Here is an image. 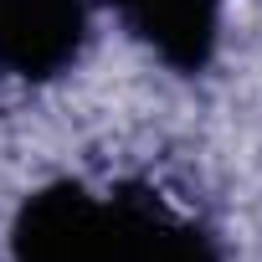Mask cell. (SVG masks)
Returning a JSON list of instances; mask_svg holds the SVG:
<instances>
[{
    "label": "cell",
    "mask_w": 262,
    "mask_h": 262,
    "mask_svg": "<svg viewBox=\"0 0 262 262\" xmlns=\"http://www.w3.org/2000/svg\"><path fill=\"white\" fill-rule=\"evenodd\" d=\"M11 262H221V247L149 190L57 180L16 211Z\"/></svg>",
    "instance_id": "obj_1"
},
{
    "label": "cell",
    "mask_w": 262,
    "mask_h": 262,
    "mask_svg": "<svg viewBox=\"0 0 262 262\" xmlns=\"http://www.w3.org/2000/svg\"><path fill=\"white\" fill-rule=\"evenodd\" d=\"M88 41V0H0V72L16 82L62 77Z\"/></svg>",
    "instance_id": "obj_2"
},
{
    "label": "cell",
    "mask_w": 262,
    "mask_h": 262,
    "mask_svg": "<svg viewBox=\"0 0 262 262\" xmlns=\"http://www.w3.org/2000/svg\"><path fill=\"white\" fill-rule=\"evenodd\" d=\"M113 11L128 36L144 41L170 72L195 77L216 57L226 0H113Z\"/></svg>",
    "instance_id": "obj_3"
}]
</instances>
